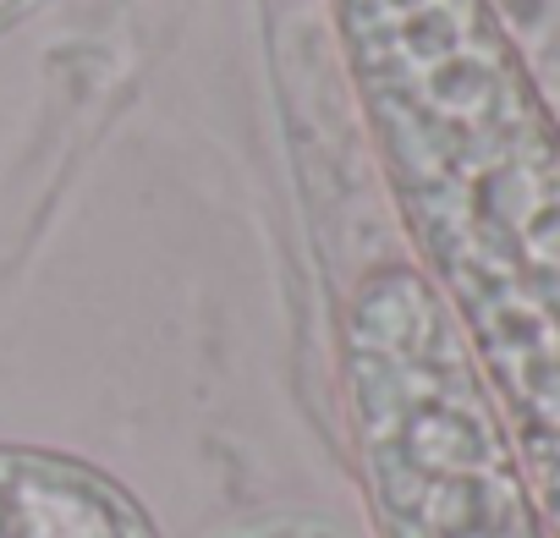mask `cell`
Listing matches in <instances>:
<instances>
[{
  "mask_svg": "<svg viewBox=\"0 0 560 538\" xmlns=\"http://www.w3.org/2000/svg\"><path fill=\"white\" fill-rule=\"evenodd\" d=\"M347 385L380 538H538L505 423L418 269L385 264L358 286Z\"/></svg>",
  "mask_w": 560,
  "mask_h": 538,
  "instance_id": "cell-2",
  "label": "cell"
},
{
  "mask_svg": "<svg viewBox=\"0 0 560 538\" xmlns=\"http://www.w3.org/2000/svg\"><path fill=\"white\" fill-rule=\"evenodd\" d=\"M341 28L429 286L560 533V132L489 0H341Z\"/></svg>",
  "mask_w": 560,
  "mask_h": 538,
  "instance_id": "cell-1",
  "label": "cell"
}]
</instances>
